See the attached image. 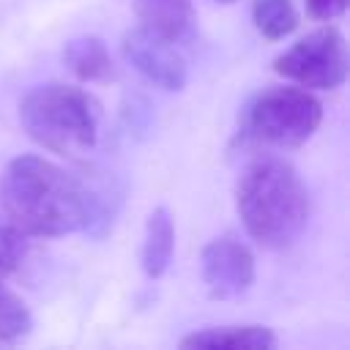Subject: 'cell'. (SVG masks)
<instances>
[{"label":"cell","instance_id":"6da1fadb","mask_svg":"<svg viewBox=\"0 0 350 350\" xmlns=\"http://www.w3.org/2000/svg\"><path fill=\"white\" fill-rule=\"evenodd\" d=\"M0 208L16 230L30 238H55L90 221L88 189L44 156L22 153L0 172Z\"/></svg>","mask_w":350,"mask_h":350},{"label":"cell","instance_id":"7a4b0ae2","mask_svg":"<svg viewBox=\"0 0 350 350\" xmlns=\"http://www.w3.org/2000/svg\"><path fill=\"white\" fill-rule=\"evenodd\" d=\"M235 211L254 243L287 249L309 221V191L290 161L262 153L238 175Z\"/></svg>","mask_w":350,"mask_h":350},{"label":"cell","instance_id":"3957f363","mask_svg":"<svg viewBox=\"0 0 350 350\" xmlns=\"http://www.w3.org/2000/svg\"><path fill=\"white\" fill-rule=\"evenodd\" d=\"M101 104L85 88L68 82L36 85L19 101V123L25 134L66 159H79L98 139Z\"/></svg>","mask_w":350,"mask_h":350},{"label":"cell","instance_id":"277c9868","mask_svg":"<svg viewBox=\"0 0 350 350\" xmlns=\"http://www.w3.org/2000/svg\"><path fill=\"white\" fill-rule=\"evenodd\" d=\"M320 120L323 104L306 88H268L243 107L238 142L246 150L301 148Z\"/></svg>","mask_w":350,"mask_h":350},{"label":"cell","instance_id":"5b68a950","mask_svg":"<svg viewBox=\"0 0 350 350\" xmlns=\"http://www.w3.org/2000/svg\"><path fill=\"white\" fill-rule=\"evenodd\" d=\"M273 71L306 90H334L347 77V44L336 27H317L273 57Z\"/></svg>","mask_w":350,"mask_h":350},{"label":"cell","instance_id":"8992f818","mask_svg":"<svg viewBox=\"0 0 350 350\" xmlns=\"http://www.w3.org/2000/svg\"><path fill=\"white\" fill-rule=\"evenodd\" d=\"M120 52L126 63L139 71L148 82L164 90H183L189 79V66L178 44L145 30V27H131L120 38Z\"/></svg>","mask_w":350,"mask_h":350},{"label":"cell","instance_id":"52a82bcc","mask_svg":"<svg viewBox=\"0 0 350 350\" xmlns=\"http://www.w3.org/2000/svg\"><path fill=\"white\" fill-rule=\"evenodd\" d=\"M200 273L211 298H238L254 284V254L241 238L219 235L205 243L200 254Z\"/></svg>","mask_w":350,"mask_h":350},{"label":"cell","instance_id":"ba28073f","mask_svg":"<svg viewBox=\"0 0 350 350\" xmlns=\"http://www.w3.org/2000/svg\"><path fill=\"white\" fill-rule=\"evenodd\" d=\"M134 14L139 19V27L172 44L191 41L197 27V14L191 0H134Z\"/></svg>","mask_w":350,"mask_h":350},{"label":"cell","instance_id":"9c48e42d","mask_svg":"<svg viewBox=\"0 0 350 350\" xmlns=\"http://www.w3.org/2000/svg\"><path fill=\"white\" fill-rule=\"evenodd\" d=\"M276 345L279 339L268 325H219L180 339L183 350H273Z\"/></svg>","mask_w":350,"mask_h":350},{"label":"cell","instance_id":"30bf717a","mask_svg":"<svg viewBox=\"0 0 350 350\" xmlns=\"http://www.w3.org/2000/svg\"><path fill=\"white\" fill-rule=\"evenodd\" d=\"M175 252V224L167 208H153L145 221V241H142V271L150 279L164 276L172 262Z\"/></svg>","mask_w":350,"mask_h":350},{"label":"cell","instance_id":"8fae6325","mask_svg":"<svg viewBox=\"0 0 350 350\" xmlns=\"http://www.w3.org/2000/svg\"><path fill=\"white\" fill-rule=\"evenodd\" d=\"M66 66L85 82H96V79H104L109 77L112 71V60H109V52L104 46V41L98 36H82V38H74L66 44Z\"/></svg>","mask_w":350,"mask_h":350},{"label":"cell","instance_id":"7c38bea8","mask_svg":"<svg viewBox=\"0 0 350 350\" xmlns=\"http://www.w3.org/2000/svg\"><path fill=\"white\" fill-rule=\"evenodd\" d=\"M252 22L268 41H282L298 27L295 0H252Z\"/></svg>","mask_w":350,"mask_h":350},{"label":"cell","instance_id":"4fadbf2b","mask_svg":"<svg viewBox=\"0 0 350 350\" xmlns=\"http://www.w3.org/2000/svg\"><path fill=\"white\" fill-rule=\"evenodd\" d=\"M33 331V314L27 304L3 282L0 273V342H19L30 336Z\"/></svg>","mask_w":350,"mask_h":350},{"label":"cell","instance_id":"5bb4252c","mask_svg":"<svg viewBox=\"0 0 350 350\" xmlns=\"http://www.w3.org/2000/svg\"><path fill=\"white\" fill-rule=\"evenodd\" d=\"M304 3H306L309 16L320 19V22H331V19L342 16L347 8V0H304Z\"/></svg>","mask_w":350,"mask_h":350},{"label":"cell","instance_id":"9a60e30c","mask_svg":"<svg viewBox=\"0 0 350 350\" xmlns=\"http://www.w3.org/2000/svg\"><path fill=\"white\" fill-rule=\"evenodd\" d=\"M216 3H235V0H216Z\"/></svg>","mask_w":350,"mask_h":350}]
</instances>
